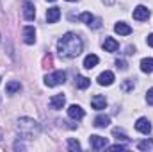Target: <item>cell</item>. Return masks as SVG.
I'll use <instances>...</instances> for the list:
<instances>
[{"instance_id":"1","label":"cell","mask_w":153,"mask_h":152,"mask_svg":"<svg viewBox=\"0 0 153 152\" xmlns=\"http://www.w3.org/2000/svg\"><path fill=\"white\" fill-rule=\"evenodd\" d=\"M82 48H84V43L80 36H76L75 32H66L57 41V52L64 59H73L76 56H80Z\"/></svg>"},{"instance_id":"2","label":"cell","mask_w":153,"mask_h":152,"mask_svg":"<svg viewBox=\"0 0 153 152\" xmlns=\"http://www.w3.org/2000/svg\"><path fill=\"white\" fill-rule=\"evenodd\" d=\"M16 129H18L20 136H22V138H25V140L36 138L39 132H41V127H39L38 122H36V120H32V118H27V116H23V118H20V120H18Z\"/></svg>"},{"instance_id":"3","label":"cell","mask_w":153,"mask_h":152,"mask_svg":"<svg viewBox=\"0 0 153 152\" xmlns=\"http://www.w3.org/2000/svg\"><path fill=\"white\" fill-rule=\"evenodd\" d=\"M64 81H66V74H64L62 70H57V72H53V74H50V75L45 77V84L50 86V88L59 86V84H62Z\"/></svg>"},{"instance_id":"4","label":"cell","mask_w":153,"mask_h":152,"mask_svg":"<svg viewBox=\"0 0 153 152\" xmlns=\"http://www.w3.org/2000/svg\"><path fill=\"white\" fill-rule=\"evenodd\" d=\"M78 20L84 22V23H87V25L93 27V29H98V27L102 25V20H100V18H94L91 13H82V14L78 16Z\"/></svg>"},{"instance_id":"5","label":"cell","mask_w":153,"mask_h":152,"mask_svg":"<svg viewBox=\"0 0 153 152\" xmlns=\"http://www.w3.org/2000/svg\"><path fill=\"white\" fill-rule=\"evenodd\" d=\"M132 16H134V20H137V22H144V20L150 18V9L144 7V5H137V7L134 9Z\"/></svg>"},{"instance_id":"6","label":"cell","mask_w":153,"mask_h":152,"mask_svg":"<svg viewBox=\"0 0 153 152\" xmlns=\"http://www.w3.org/2000/svg\"><path fill=\"white\" fill-rule=\"evenodd\" d=\"M89 143H91V147H93L94 150H102V149H105V147H107V138L94 134V136H91V138H89Z\"/></svg>"},{"instance_id":"7","label":"cell","mask_w":153,"mask_h":152,"mask_svg":"<svg viewBox=\"0 0 153 152\" xmlns=\"http://www.w3.org/2000/svg\"><path fill=\"white\" fill-rule=\"evenodd\" d=\"M23 41L27 45H34V41H36V29L32 25H25L23 27Z\"/></svg>"},{"instance_id":"8","label":"cell","mask_w":153,"mask_h":152,"mask_svg":"<svg viewBox=\"0 0 153 152\" xmlns=\"http://www.w3.org/2000/svg\"><path fill=\"white\" fill-rule=\"evenodd\" d=\"M135 129H137L139 132H143V134H150V132H152V123H150L148 118H139V120L135 122Z\"/></svg>"},{"instance_id":"9","label":"cell","mask_w":153,"mask_h":152,"mask_svg":"<svg viewBox=\"0 0 153 152\" xmlns=\"http://www.w3.org/2000/svg\"><path fill=\"white\" fill-rule=\"evenodd\" d=\"M112 82H114V74L109 72V70H105L98 75V84L100 86H111Z\"/></svg>"},{"instance_id":"10","label":"cell","mask_w":153,"mask_h":152,"mask_svg":"<svg viewBox=\"0 0 153 152\" xmlns=\"http://www.w3.org/2000/svg\"><path fill=\"white\" fill-rule=\"evenodd\" d=\"M64 104H66V99H64L62 93H57V95H53V97L50 99V108H52V109H62Z\"/></svg>"},{"instance_id":"11","label":"cell","mask_w":153,"mask_h":152,"mask_svg":"<svg viewBox=\"0 0 153 152\" xmlns=\"http://www.w3.org/2000/svg\"><path fill=\"white\" fill-rule=\"evenodd\" d=\"M91 106H93V109L102 111V109H105V106H107V99H105L103 95H94V97L91 99Z\"/></svg>"},{"instance_id":"12","label":"cell","mask_w":153,"mask_h":152,"mask_svg":"<svg viewBox=\"0 0 153 152\" xmlns=\"http://www.w3.org/2000/svg\"><path fill=\"white\" fill-rule=\"evenodd\" d=\"M23 16H25V20H29V22H32V20L36 18V9H34V4H32V2H25V4H23Z\"/></svg>"},{"instance_id":"13","label":"cell","mask_w":153,"mask_h":152,"mask_svg":"<svg viewBox=\"0 0 153 152\" xmlns=\"http://www.w3.org/2000/svg\"><path fill=\"white\" fill-rule=\"evenodd\" d=\"M68 114H70V118H73V120H82V118H84V109H82L80 106L73 104V106L68 108Z\"/></svg>"},{"instance_id":"14","label":"cell","mask_w":153,"mask_h":152,"mask_svg":"<svg viewBox=\"0 0 153 152\" xmlns=\"http://www.w3.org/2000/svg\"><path fill=\"white\" fill-rule=\"evenodd\" d=\"M59 18H61V9L59 7H50L46 11V22L48 23H55Z\"/></svg>"},{"instance_id":"15","label":"cell","mask_w":153,"mask_h":152,"mask_svg":"<svg viewBox=\"0 0 153 152\" xmlns=\"http://www.w3.org/2000/svg\"><path fill=\"white\" fill-rule=\"evenodd\" d=\"M114 31L119 34V36H128V34H132V27H130V25H126L125 22L116 23V25H114Z\"/></svg>"},{"instance_id":"16","label":"cell","mask_w":153,"mask_h":152,"mask_svg":"<svg viewBox=\"0 0 153 152\" xmlns=\"http://www.w3.org/2000/svg\"><path fill=\"white\" fill-rule=\"evenodd\" d=\"M98 63H100L98 56H94V54H89V56H85V59H84V68L91 70V68H94Z\"/></svg>"},{"instance_id":"17","label":"cell","mask_w":153,"mask_h":152,"mask_svg":"<svg viewBox=\"0 0 153 152\" xmlns=\"http://www.w3.org/2000/svg\"><path fill=\"white\" fill-rule=\"evenodd\" d=\"M103 48H105V52H116V50L119 48V43H117L114 38H105Z\"/></svg>"},{"instance_id":"18","label":"cell","mask_w":153,"mask_h":152,"mask_svg":"<svg viewBox=\"0 0 153 152\" xmlns=\"http://www.w3.org/2000/svg\"><path fill=\"white\" fill-rule=\"evenodd\" d=\"M20 90H22L20 81H11V82H7V86H5V93H7V95H14V93L20 91Z\"/></svg>"},{"instance_id":"19","label":"cell","mask_w":153,"mask_h":152,"mask_svg":"<svg viewBox=\"0 0 153 152\" xmlns=\"http://www.w3.org/2000/svg\"><path fill=\"white\" fill-rule=\"evenodd\" d=\"M75 84H76V88H78V90H87V88L91 86V79H87V77H82V75H76Z\"/></svg>"},{"instance_id":"20","label":"cell","mask_w":153,"mask_h":152,"mask_svg":"<svg viewBox=\"0 0 153 152\" xmlns=\"http://www.w3.org/2000/svg\"><path fill=\"white\" fill-rule=\"evenodd\" d=\"M141 70L144 74H152L153 72V57H146L141 61Z\"/></svg>"},{"instance_id":"21","label":"cell","mask_w":153,"mask_h":152,"mask_svg":"<svg viewBox=\"0 0 153 152\" xmlns=\"http://www.w3.org/2000/svg\"><path fill=\"white\" fill-rule=\"evenodd\" d=\"M111 123V118L107 116V114H98L96 118H94V125L96 127H107Z\"/></svg>"},{"instance_id":"22","label":"cell","mask_w":153,"mask_h":152,"mask_svg":"<svg viewBox=\"0 0 153 152\" xmlns=\"http://www.w3.org/2000/svg\"><path fill=\"white\" fill-rule=\"evenodd\" d=\"M68 149H70V150H80V143H78V140L70 138V140H68Z\"/></svg>"},{"instance_id":"23","label":"cell","mask_w":153,"mask_h":152,"mask_svg":"<svg viewBox=\"0 0 153 152\" xmlns=\"http://www.w3.org/2000/svg\"><path fill=\"white\" fill-rule=\"evenodd\" d=\"M141 150H148V149H152L153 147V140H144V141H139V145H137Z\"/></svg>"},{"instance_id":"24","label":"cell","mask_w":153,"mask_h":152,"mask_svg":"<svg viewBox=\"0 0 153 152\" xmlns=\"http://www.w3.org/2000/svg\"><path fill=\"white\" fill-rule=\"evenodd\" d=\"M112 132H114V136L117 138V141H119V140H125V141H128V138H126V134H125V132H121L119 129H114Z\"/></svg>"},{"instance_id":"25","label":"cell","mask_w":153,"mask_h":152,"mask_svg":"<svg viewBox=\"0 0 153 152\" xmlns=\"http://www.w3.org/2000/svg\"><path fill=\"white\" fill-rule=\"evenodd\" d=\"M132 88H134V81H132V79H128V81L123 84V90H125V91H130Z\"/></svg>"},{"instance_id":"26","label":"cell","mask_w":153,"mask_h":152,"mask_svg":"<svg viewBox=\"0 0 153 152\" xmlns=\"http://www.w3.org/2000/svg\"><path fill=\"white\" fill-rule=\"evenodd\" d=\"M146 100H148V104H150V106H153V88L148 90V93H146Z\"/></svg>"},{"instance_id":"27","label":"cell","mask_w":153,"mask_h":152,"mask_svg":"<svg viewBox=\"0 0 153 152\" xmlns=\"http://www.w3.org/2000/svg\"><path fill=\"white\" fill-rule=\"evenodd\" d=\"M116 66H117L119 70H126V68H128V66H126V63H125L123 59H117V61H116Z\"/></svg>"},{"instance_id":"28","label":"cell","mask_w":153,"mask_h":152,"mask_svg":"<svg viewBox=\"0 0 153 152\" xmlns=\"http://www.w3.org/2000/svg\"><path fill=\"white\" fill-rule=\"evenodd\" d=\"M111 150H126V145H121V143H116L112 147H109Z\"/></svg>"},{"instance_id":"29","label":"cell","mask_w":153,"mask_h":152,"mask_svg":"<svg viewBox=\"0 0 153 152\" xmlns=\"http://www.w3.org/2000/svg\"><path fill=\"white\" fill-rule=\"evenodd\" d=\"M146 41H148V45H150V47H153V34H150V36H148V39H146Z\"/></svg>"},{"instance_id":"30","label":"cell","mask_w":153,"mask_h":152,"mask_svg":"<svg viewBox=\"0 0 153 152\" xmlns=\"http://www.w3.org/2000/svg\"><path fill=\"white\" fill-rule=\"evenodd\" d=\"M103 2H105V4H107V5H112V4H114L116 0H103Z\"/></svg>"},{"instance_id":"31","label":"cell","mask_w":153,"mask_h":152,"mask_svg":"<svg viewBox=\"0 0 153 152\" xmlns=\"http://www.w3.org/2000/svg\"><path fill=\"white\" fill-rule=\"evenodd\" d=\"M68 2H78V0H68Z\"/></svg>"},{"instance_id":"32","label":"cell","mask_w":153,"mask_h":152,"mask_svg":"<svg viewBox=\"0 0 153 152\" xmlns=\"http://www.w3.org/2000/svg\"><path fill=\"white\" fill-rule=\"evenodd\" d=\"M46 2H55V0H46Z\"/></svg>"}]
</instances>
